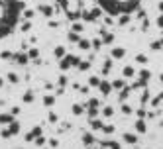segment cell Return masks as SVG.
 Here are the masks:
<instances>
[{
    "instance_id": "obj_1",
    "label": "cell",
    "mask_w": 163,
    "mask_h": 149,
    "mask_svg": "<svg viewBox=\"0 0 163 149\" xmlns=\"http://www.w3.org/2000/svg\"><path fill=\"white\" fill-rule=\"evenodd\" d=\"M22 18L20 0H0V39H6L18 28Z\"/></svg>"
},
{
    "instance_id": "obj_2",
    "label": "cell",
    "mask_w": 163,
    "mask_h": 149,
    "mask_svg": "<svg viewBox=\"0 0 163 149\" xmlns=\"http://www.w3.org/2000/svg\"><path fill=\"white\" fill-rule=\"evenodd\" d=\"M142 0H96V4L110 16H120V14H132L140 8Z\"/></svg>"
}]
</instances>
